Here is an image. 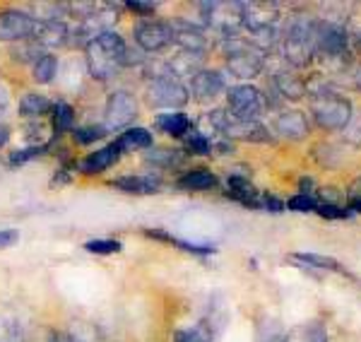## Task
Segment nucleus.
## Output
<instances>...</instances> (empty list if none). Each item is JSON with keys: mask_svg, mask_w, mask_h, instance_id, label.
I'll return each mask as SVG.
<instances>
[{"mask_svg": "<svg viewBox=\"0 0 361 342\" xmlns=\"http://www.w3.org/2000/svg\"><path fill=\"white\" fill-rule=\"evenodd\" d=\"M316 49L320 56L337 61L345 58L349 51V34L337 22H318L316 25Z\"/></svg>", "mask_w": 361, "mask_h": 342, "instance_id": "obj_10", "label": "nucleus"}, {"mask_svg": "<svg viewBox=\"0 0 361 342\" xmlns=\"http://www.w3.org/2000/svg\"><path fill=\"white\" fill-rule=\"evenodd\" d=\"M116 142L121 145V149H149L152 147V133L135 126V128H128Z\"/></svg>", "mask_w": 361, "mask_h": 342, "instance_id": "obj_29", "label": "nucleus"}, {"mask_svg": "<svg viewBox=\"0 0 361 342\" xmlns=\"http://www.w3.org/2000/svg\"><path fill=\"white\" fill-rule=\"evenodd\" d=\"M190 99V92L180 85L178 78H161L149 83L147 90V102L152 106H164V109H180L185 106Z\"/></svg>", "mask_w": 361, "mask_h": 342, "instance_id": "obj_11", "label": "nucleus"}, {"mask_svg": "<svg viewBox=\"0 0 361 342\" xmlns=\"http://www.w3.org/2000/svg\"><path fill=\"white\" fill-rule=\"evenodd\" d=\"M123 8H128L130 13H135L140 17H145V20H149V17L157 13V3H142V0H128Z\"/></svg>", "mask_w": 361, "mask_h": 342, "instance_id": "obj_44", "label": "nucleus"}, {"mask_svg": "<svg viewBox=\"0 0 361 342\" xmlns=\"http://www.w3.org/2000/svg\"><path fill=\"white\" fill-rule=\"evenodd\" d=\"M202 66V54H193V51H178L176 56L169 61L171 75H195L197 68Z\"/></svg>", "mask_w": 361, "mask_h": 342, "instance_id": "obj_27", "label": "nucleus"}, {"mask_svg": "<svg viewBox=\"0 0 361 342\" xmlns=\"http://www.w3.org/2000/svg\"><path fill=\"white\" fill-rule=\"evenodd\" d=\"M311 116L323 130H340L352 118V104L335 90H316L311 99Z\"/></svg>", "mask_w": 361, "mask_h": 342, "instance_id": "obj_3", "label": "nucleus"}, {"mask_svg": "<svg viewBox=\"0 0 361 342\" xmlns=\"http://www.w3.org/2000/svg\"><path fill=\"white\" fill-rule=\"evenodd\" d=\"M51 102L46 99L44 94H25L20 102V114L27 116V118H39V116L51 111Z\"/></svg>", "mask_w": 361, "mask_h": 342, "instance_id": "obj_31", "label": "nucleus"}, {"mask_svg": "<svg viewBox=\"0 0 361 342\" xmlns=\"http://www.w3.org/2000/svg\"><path fill=\"white\" fill-rule=\"evenodd\" d=\"M255 342H284V330L277 318H260L258 326H255Z\"/></svg>", "mask_w": 361, "mask_h": 342, "instance_id": "obj_30", "label": "nucleus"}, {"mask_svg": "<svg viewBox=\"0 0 361 342\" xmlns=\"http://www.w3.org/2000/svg\"><path fill=\"white\" fill-rule=\"evenodd\" d=\"M301 190H304V195H308L313 190V181L311 178H301Z\"/></svg>", "mask_w": 361, "mask_h": 342, "instance_id": "obj_51", "label": "nucleus"}, {"mask_svg": "<svg viewBox=\"0 0 361 342\" xmlns=\"http://www.w3.org/2000/svg\"><path fill=\"white\" fill-rule=\"evenodd\" d=\"M185 161V152L178 147H149L145 149V164L157 166V169H171Z\"/></svg>", "mask_w": 361, "mask_h": 342, "instance_id": "obj_21", "label": "nucleus"}, {"mask_svg": "<svg viewBox=\"0 0 361 342\" xmlns=\"http://www.w3.org/2000/svg\"><path fill=\"white\" fill-rule=\"evenodd\" d=\"M54 130L56 133H66L73 128V121H75V111H73V106L66 102H58L54 109Z\"/></svg>", "mask_w": 361, "mask_h": 342, "instance_id": "obj_35", "label": "nucleus"}, {"mask_svg": "<svg viewBox=\"0 0 361 342\" xmlns=\"http://www.w3.org/2000/svg\"><path fill=\"white\" fill-rule=\"evenodd\" d=\"M37 25H39V20L29 13H22V10H5V13H0V42L17 44V42H25V39H32Z\"/></svg>", "mask_w": 361, "mask_h": 342, "instance_id": "obj_12", "label": "nucleus"}, {"mask_svg": "<svg viewBox=\"0 0 361 342\" xmlns=\"http://www.w3.org/2000/svg\"><path fill=\"white\" fill-rule=\"evenodd\" d=\"M359 49H361V39H359Z\"/></svg>", "mask_w": 361, "mask_h": 342, "instance_id": "obj_54", "label": "nucleus"}, {"mask_svg": "<svg viewBox=\"0 0 361 342\" xmlns=\"http://www.w3.org/2000/svg\"><path fill=\"white\" fill-rule=\"evenodd\" d=\"M85 248L90 253H97V256H114L123 248V243L118 239H92L85 243Z\"/></svg>", "mask_w": 361, "mask_h": 342, "instance_id": "obj_38", "label": "nucleus"}, {"mask_svg": "<svg viewBox=\"0 0 361 342\" xmlns=\"http://www.w3.org/2000/svg\"><path fill=\"white\" fill-rule=\"evenodd\" d=\"M133 37H135V44L142 49V54H159L161 49L171 44V25L154 20V17L140 20L133 27Z\"/></svg>", "mask_w": 361, "mask_h": 342, "instance_id": "obj_8", "label": "nucleus"}, {"mask_svg": "<svg viewBox=\"0 0 361 342\" xmlns=\"http://www.w3.org/2000/svg\"><path fill=\"white\" fill-rule=\"evenodd\" d=\"M185 152H190V154H200V157H205V154H212L214 149H212V142L207 140L202 133H188L185 135Z\"/></svg>", "mask_w": 361, "mask_h": 342, "instance_id": "obj_37", "label": "nucleus"}, {"mask_svg": "<svg viewBox=\"0 0 361 342\" xmlns=\"http://www.w3.org/2000/svg\"><path fill=\"white\" fill-rule=\"evenodd\" d=\"M275 90L284 97V99L299 102L301 97L306 94V83L299 78V75H294L289 71L287 73H277L275 75Z\"/></svg>", "mask_w": 361, "mask_h": 342, "instance_id": "obj_24", "label": "nucleus"}, {"mask_svg": "<svg viewBox=\"0 0 361 342\" xmlns=\"http://www.w3.org/2000/svg\"><path fill=\"white\" fill-rule=\"evenodd\" d=\"M42 56H44V46L39 44L37 39H25V42H17L13 46V58L20 63H27V61L37 63Z\"/></svg>", "mask_w": 361, "mask_h": 342, "instance_id": "obj_33", "label": "nucleus"}, {"mask_svg": "<svg viewBox=\"0 0 361 342\" xmlns=\"http://www.w3.org/2000/svg\"><path fill=\"white\" fill-rule=\"evenodd\" d=\"M316 212L320 214V217H325V219H347V217H352V210H349V207H345V205H325V202H318Z\"/></svg>", "mask_w": 361, "mask_h": 342, "instance_id": "obj_43", "label": "nucleus"}, {"mask_svg": "<svg viewBox=\"0 0 361 342\" xmlns=\"http://www.w3.org/2000/svg\"><path fill=\"white\" fill-rule=\"evenodd\" d=\"M8 106H10V94H8L5 87H0V116L8 111Z\"/></svg>", "mask_w": 361, "mask_h": 342, "instance_id": "obj_48", "label": "nucleus"}, {"mask_svg": "<svg viewBox=\"0 0 361 342\" xmlns=\"http://www.w3.org/2000/svg\"><path fill=\"white\" fill-rule=\"evenodd\" d=\"M121 154H123V149H121L118 142H111L106 145V147L97 149V152L87 154V157L80 161V171L82 173H102L106 169H111V166H116V161L121 159Z\"/></svg>", "mask_w": 361, "mask_h": 342, "instance_id": "obj_17", "label": "nucleus"}, {"mask_svg": "<svg viewBox=\"0 0 361 342\" xmlns=\"http://www.w3.org/2000/svg\"><path fill=\"white\" fill-rule=\"evenodd\" d=\"M137 116V102L130 92L118 90L109 97L106 111H104V128L106 130H121L135 121Z\"/></svg>", "mask_w": 361, "mask_h": 342, "instance_id": "obj_9", "label": "nucleus"}, {"mask_svg": "<svg viewBox=\"0 0 361 342\" xmlns=\"http://www.w3.org/2000/svg\"><path fill=\"white\" fill-rule=\"evenodd\" d=\"M106 128L104 126H82V128H75V140H78L80 145H92L97 140H104L106 138Z\"/></svg>", "mask_w": 361, "mask_h": 342, "instance_id": "obj_39", "label": "nucleus"}, {"mask_svg": "<svg viewBox=\"0 0 361 342\" xmlns=\"http://www.w3.org/2000/svg\"><path fill=\"white\" fill-rule=\"evenodd\" d=\"M56 73H58V61H56V56H51V54H44L32 68V78L37 80L39 85L51 83V80L56 78Z\"/></svg>", "mask_w": 361, "mask_h": 342, "instance_id": "obj_32", "label": "nucleus"}, {"mask_svg": "<svg viewBox=\"0 0 361 342\" xmlns=\"http://www.w3.org/2000/svg\"><path fill=\"white\" fill-rule=\"evenodd\" d=\"M145 236H149V239H154V241H164L169 246H176L185 253H195V256H212L214 253V246H209V243H190V241L176 239V236L166 234V231H161V229H145Z\"/></svg>", "mask_w": 361, "mask_h": 342, "instance_id": "obj_23", "label": "nucleus"}, {"mask_svg": "<svg viewBox=\"0 0 361 342\" xmlns=\"http://www.w3.org/2000/svg\"><path fill=\"white\" fill-rule=\"evenodd\" d=\"M157 128L161 133H166V135L171 138H185L190 130H193V123H190V118L185 114L180 111H171V114H159L154 118Z\"/></svg>", "mask_w": 361, "mask_h": 342, "instance_id": "obj_22", "label": "nucleus"}, {"mask_svg": "<svg viewBox=\"0 0 361 342\" xmlns=\"http://www.w3.org/2000/svg\"><path fill=\"white\" fill-rule=\"evenodd\" d=\"M357 85H359V90H361V68H359V73H357Z\"/></svg>", "mask_w": 361, "mask_h": 342, "instance_id": "obj_53", "label": "nucleus"}, {"mask_svg": "<svg viewBox=\"0 0 361 342\" xmlns=\"http://www.w3.org/2000/svg\"><path fill=\"white\" fill-rule=\"evenodd\" d=\"M345 140L352 145H361V111H352V118L345 126Z\"/></svg>", "mask_w": 361, "mask_h": 342, "instance_id": "obj_42", "label": "nucleus"}, {"mask_svg": "<svg viewBox=\"0 0 361 342\" xmlns=\"http://www.w3.org/2000/svg\"><path fill=\"white\" fill-rule=\"evenodd\" d=\"M292 258L301 260L304 265H311V268H323V270H335V272L342 270L335 258H325V256H318V253H294Z\"/></svg>", "mask_w": 361, "mask_h": 342, "instance_id": "obj_36", "label": "nucleus"}, {"mask_svg": "<svg viewBox=\"0 0 361 342\" xmlns=\"http://www.w3.org/2000/svg\"><path fill=\"white\" fill-rule=\"evenodd\" d=\"M0 342H25L20 318L5 309H0Z\"/></svg>", "mask_w": 361, "mask_h": 342, "instance_id": "obj_28", "label": "nucleus"}, {"mask_svg": "<svg viewBox=\"0 0 361 342\" xmlns=\"http://www.w3.org/2000/svg\"><path fill=\"white\" fill-rule=\"evenodd\" d=\"M85 61L92 78L111 80L114 75L123 71L128 61V46L123 42V37L118 32H114V29L102 32L97 39H92L85 46Z\"/></svg>", "mask_w": 361, "mask_h": 342, "instance_id": "obj_1", "label": "nucleus"}, {"mask_svg": "<svg viewBox=\"0 0 361 342\" xmlns=\"http://www.w3.org/2000/svg\"><path fill=\"white\" fill-rule=\"evenodd\" d=\"M226 198H231V200H236V202H241L243 207H260L263 202H260V198L263 195H258V190L250 185L248 178H243V176H229V181H226Z\"/></svg>", "mask_w": 361, "mask_h": 342, "instance_id": "obj_20", "label": "nucleus"}, {"mask_svg": "<svg viewBox=\"0 0 361 342\" xmlns=\"http://www.w3.org/2000/svg\"><path fill=\"white\" fill-rule=\"evenodd\" d=\"M224 90V75L219 71H197L190 78V92L197 102H214Z\"/></svg>", "mask_w": 361, "mask_h": 342, "instance_id": "obj_15", "label": "nucleus"}, {"mask_svg": "<svg viewBox=\"0 0 361 342\" xmlns=\"http://www.w3.org/2000/svg\"><path fill=\"white\" fill-rule=\"evenodd\" d=\"M316 25L318 22L308 20V17H294L289 22L287 32L282 37V56L294 68L311 66L313 58H316Z\"/></svg>", "mask_w": 361, "mask_h": 342, "instance_id": "obj_2", "label": "nucleus"}, {"mask_svg": "<svg viewBox=\"0 0 361 342\" xmlns=\"http://www.w3.org/2000/svg\"><path fill=\"white\" fill-rule=\"evenodd\" d=\"M20 239V231L15 229H0V248H10Z\"/></svg>", "mask_w": 361, "mask_h": 342, "instance_id": "obj_45", "label": "nucleus"}, {"mask_svg": "<svg viewBox=\"0 0 361 342\" xmlns=\"http://www.w3.org/2000/svg\"><path fill=\"white\" fill-rule=\"evenodd\" d=\"M349 200H361V178L349 185Z\"/></svg>", "mask_w": 361, "mask_h": 342, "instance_id": "obj_49", "label": "nucleus"}, {"mask_svg": "<svg viewBox=\"0 0 361 342\" xmlns=\"http://www.w3.org/2000/svg\"><path fill=\"white\" fill-rule=\"evenodd\" d=\"M349 210H352V212H361V200H349Z\"/></svg>", "mask_w": 361, "mask_h": 342, "instance_id": "obj_52", "label": "nucleus"}, {"mask_svg": "<svg viewBox=\"0 0 361 342\" xmlns=\"http://www.w3.org/2000/svg\"><path fill=\"white\" fill-rule=\"evenodd\" d=\"M226 111L241 121H258L265 114L267 99L265 94L253 85H236L226 94Z\"/></svg>", "mask_w": 361, "mask_h": 342, "instance_id": "obj_6", "label": "nucleus"}, {"mask_svg": "<svg viewBox=\"0 0 361 342\" xmlns=\"http://www.w3.org/2000/svg\"><path fill=\"white\" fill-rule=\"evenodd\" d=\"M284 205L289 207V210H296V212H316L318 207V200L313 198V195H294V198H289Z\"/></svg>", "mask_w": 361, "mask_h": 342, "instance_id": "obj_41", "label": "nucleus"}, {"mask_svg": "<svg viewBox=\"0 0 361 342\" xmlns=\"http://www.w3.org/2000/svg\"><path fill=\"white\" fill-rule=\"evenodd\" d=\"M173 342H212V335L205 328H188V330H178L173 335Z\"/></svg>", "mask_w": 361, "mask_h": 342, "instance_id": "obj_40", "label": "nucleus"}, {"mask_svg": "<svg viewBox=\"0 0 361 342\" xmlns=\"http://www.w3.org/2000/svg\"><path fill=\"white\" fill-rule=\"evenodd\" d=\"M171 25V44H178L180 51H193V54H202L207 49V37L202 27L190 25L185 20H173Z\"/></svg>", "mask_w": 361, "mask_h": 342, "instance_id": "obj_14", "label": "nucleus"}, {"mask_svg": "<svg viewBox=\"0 0 361 342\" xmlns=\"http://www.w3.org/2000/svg\"><path fill=\"white\" fill-rule=\"evenodd\" d=\"M197 8L202 10V20L207 27L222 32L226 39L238 37L243 29L241 20V3H200Z\"/></svg>", "mask_w": 361, "mask_h": 342, "instance_id": "obj_7", "label": "nucleus"}, {"mask_svg": "<svg viewBox=\"0 0 361 342\" xmlns=\"http://www.w3.org/2000/svg\"><path fill=\"white\" fill-rule=\"evenodd\" d=\"M260 202H263V205L267 207V210H272V212H282V202H279L275 195H263V198H260Z\"/></svg>", "mask_w": 361, "mask_h": 342, "instance_id": "obj_46", "label": "nucleus"}, {"mask_svg": "<svg viewBox=\"0 0 361 342\" xmlns=\"http://www.w3.org/2000/svg\"><path fill=\"white\" fill-rule=\"evenodd\" d=\"M284 342H328V333L320 321H308L304 326H296L289 335H284Z\"/></svg>", "mask_w": 361, "mask_h": 342, "instance_id": "obj_25", "label": "nucleus"}, {"mask_svg": "<svg viewBox=\"0 0 361 342\" xmlns=\"http://www.w3.org/2000/svg\"><path fill=\"white\" fill-rule=\"evenodd\" d=\"M282 13L277 10V5L270 3H241V20L243 29L253 32H263V29H277V22Z\"/></svg>", "mask_w": 361, "mask_h": 342, "instance_id": "obj_13", "label": "nucleus"}, {"mask_svg": "<svg viewBox=\"0 0 361 342\" xmlns=\"http://www.w3.org/2000/svg\"><path fill=\"white\" fill-rule=\"evenodd\" d=\"M217 183H219V178L214 176L212 171H205V169L188 171L178 178V188H183V190H209Z\"/></svg>", "mask_w": 361, "mask_h": 342, "instance_id": "obj_26", "label": "nucleus"}, {"mask_svg": "<svg viewBox=\"0 0 361 342\" xmlns=\"http://www.w3.org/2000/svg\"><path fill=\"white\" fill-rule=\"evenodd\" d=\"M70 37V29L63 20H42L34 29V37L44 49H56V46L66 44V39Z\"/></svg>", "mask_w": 361, "mask_h": 342, "instance_id": "obj_18", "label": "nucleus"}, {"mask_svg": "<svg viewBox=\"0 0 361 342\" xmlns=\"http://www.w3.org/2000/svg\"><path fill=\"white\" fill-rule=\"evenodd\" d=\"M111 185L130 195H152L161 190V181L154 176H118L114 178Z\"/></svg>", "mask_w": 361, "mask_h": 342, "instance_id": "obj_19", "label": "nucleus"}, {"mask_svg": "<svg viewBox=\"0 0 361 342\" xmlns=\"http://www.w3.org/2000/svg\"><path fill=\"white\" fill-rule=\"evenodd\" d=\"M275 130L284 140H304L308 135V130H311V121L301 111H284L277 116Z\"/></svg>", "mask_w": 361, "mask_h": 342, "instance_id": "obj_16", "label": "nucleus"}, {"mask_svg": "<svg viewBox=\"0 0 361 342\" xmlns=\"http://www.w3.org/2000/svg\"><path fill=\"white\" fill-rule=\"evenodd\" d=\"M49 145H51V142H37V145H29V147L15 149V152L10 154V164H13V166L20 164V166H22V164H27V161L42 157V154L49 152Z\"/></svg>", "mask_w": 361, "mask_h": 342, "instance_id": "obj_34", "label": "nucleus"}, {"mask_svg": "<svg viewBox=\"0 0 361 342\" xmlns=\"http://www.w3.org/2000/svg\"><path fill=\"white\" fill-rule=\"evenodd\" d=\"M46 342H75V338L68 333H58V330H54V333H49V340Z\"/></svg>", "mask_w": 361, "mask_h": 342, "instance_id": "obj_47", "label": "nucleus"}, {"mask_svg": "<svg viewBox=\"0 0 361 342\" xmlns=\"http://www.w3.org/2000/svg\"><path fill=\"white\" fill-rule=\"evenodd\" d=\"M8 140H10V126L0 123V147H5Z\"/></svg>", "mask_w": 361, "mask_h": 342, "instance_id": "obj_50", "label": "nucleus"}, {"mask_svg": "<svg viewBox=\"0 0 361 342\" xmlns=\"http://www.w3.org/2000/svg\"><path fill=\"white\" fill-rule=\"evenodd\" d=\"M222 51L226 56V66H229V73L236 75L241 80H250V78H258L263 73V51L255 49L253 42H246L241 37L234 39H226L222 44Z\"/></svg>", "mask_w": 361, "mask_h": 342, "instance_id": "obj_4", "label": "nucleus"}, {"mask_svg": "<svg viewBox=\"0 0 361 342\" xmlns=\"http://www.w3.org/2000/svg\"><path fill=\"white\" fill-rule=\"evenodd\" d=\"M209 121L219 133H224L231 140H243V142H263L270 140V133L263 123L258 121H241L236 116H231L226 109H214L209 114Z\"/></svg>", "mask_w": 361, "mask_h": 342, "instance_id": "obj_5", "label": "nucleus"}]
</instances>
